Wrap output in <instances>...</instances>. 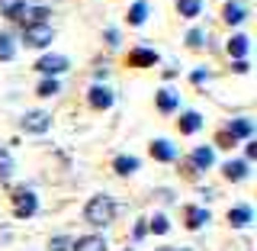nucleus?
Instances as JSON below:
<instances>
[{"label": "nucleus", "mask_w": 257, "mask_h": 251, "mask_svg": "<svg viewBox=\"0 0 257 251\" xmlns=\"http://www.w3.org/2000/svg\"><path fill=\"white\" fill-rule=\"evenodd\" d=\"M84 216H87L90 225H109L112 219H116V203H112L106 193H96L93 200H87Z\"/></svg>", "instance_id": "f257e3e1"}, {"label": "nucleus", "mask_w": 257, "mask_h": 251, "mask_svg": "<svg viewBox=\"0 0 257 251\" xmlns=\"http://www.w3.org/2000/svg\"><path fill=\"white\" fill-rule=\"evenodd\" d=\"M55 39V29L48 23H32V26H23V42L32 45V48H42V45H52Z\"/></svg>", "instance_id": "f03ea898"}, {"label": "nucleus", "mask_w": 257, "mask_h": 251, "mask_svg": "<svg viewBox=\"0 0 257 251\" xmlns=\"http://www.w3.org/2000/svg\"><path fill=\"white\" fill-rule=\"evenodd\" d=\"M39 209V197L32 190H16L13 193V213L20 216V219H29V216H36Z\"/></svg>", "instance_id": "7ed1b4c3"}, {"label": "nucleus", "mask_w": 257, "mask_h": 251, "mask_svg": "<svg viewBox=\"0 0 257 251\" xmlns=\"http://www.w3.org/2000/svg\"><path fill=\"white\" fill-rule=\"evenodd\" d=\"M36 71L45 77H58L61 71H68V58L64 55H42V58L36 61Z\"/></svg>", "instance_id": "20e7f679"}, {"label": "nucleus", "mask_w": 257, "mask_h": 251, "mask_svg": "<svg viewBox=\"0 0 257 251\" xmlns=\"http://www.w3.org/2000/svg\"><path fill=\"white\" fill-rule=\"evenodd\" d=\"M48 126H52V116L42 113V110H32V113L23 116V129H26V132H45Z\"/></svg>", "instance_id": "39448f33"}, {"label": "nucleus", "mask_w": 257, "mask_h": 251, "mask_svg": "<svg viewBox=\"0 0 257 251\" xmlns=\"http://www.w3.org/2000/svg\"><path fill=\"white\" fill-rule=\"evenodd\" d=\"M183 219H187V229H203V225H209V209H203V206H187L183 209Z\"/></svg>", "instance_id": "423d86ee"}, {"label": "nucleus", "mask_w": 257, "mask_h": 251, "mask_svg": "<svg viewBox=\"0 0 257 251\" xmlns=\"http://www.w3.org/2000/svg\"><path fill=\"white\" fill-rule=\"evenodd\" d=\"M222 20L228 23V26H241V23L247 20V10H244V4H238V0L225 4V10H222Z\"/></svg>", "instance_id": "0eeeda50"}, {"label": "nucleus", "mask_w": 257, "mask_h": 251, "mask_svg": "<svg viewBox=\"0 0 257 251\" xmlns=\"http://www.w3.org/2000/svg\"><path fill=\"white\" fill-rule=\"evenodd\" d=\"M155 61H158L155 48H135V52H128V64L132 68H151Z\"/></svg>", "instance_id": "6e6552de"}, {"label": "nucleus", "mask_w": 257, "mask_h": 251, "mask_svg": "<svg viewBox=\"0 0 257 251\" xmlns=\"http://www.w3.org/2000/svg\"><path fill=\"white\" fill-rule=\"evenodd\" d=\"M71 251H106V238L103 235H84L71 241Z\"/></svg>", "instance_id": "1a4fd4ad"}, {"label": "nucleus", "mask_w": 257, "mask_h": 251, "mask_svg": "<svg viewBox=\"0 0 257 251\" xmlns=\"http://www.w3.org/2000/svg\"><path fill=\"white\" fill-rule=\"evenodd\" d=\"M48 16V7H23V13L16 16V23H23V26H32V23H42Z\"/></svg>", "instance_id": "9d476101"}, {"label": "nucleus", "mask_w": 257, "mask_h": 251, "mask_svg": "<svg viewBox=\"0 0 257 251\" xmlns=\"http://www.w3.org/2000/svg\"><path fill=\"white\" fill-rule=\"evenodd\" d=\"M151 155L158 161H177V148H174V142H167V139H155L151 142Z\"/></svg>", "instance_id": "9b49d317"}, {"label": "nucleus", "mask_w": 257, "mask_h": 251, "mask_svg": "<svg viewBox=\"0 0 257 251\" xmlns=\"http://www.w3.org/2000/svg\"><path fill=\"white\" fill-rule=\"evenodd\" d=\"M225 132H228L231 139H251V135H254V123H251V119H231Z\"/></svg>", "instance_id": "f8f14e48"}, {"label": "nucleus", "mask_w": 257, "mask_h": 251, "mask_svg": "<svg viewBox=\"0 0 257 251\" xmlns=\"http://www.w3.org/2000/svg\"><path fill=\"white\" fill-rule=\"evenodd\" d=\"M177 126H180L183 135H193V132L203 129V116H199L196 110H190V113H183V116H180V123H177Z\"/></svg>", "instance_id": "ddd939ff"}, {"label": "nucleus", "mask_w": 257, "mask_h": 251, "mask_svg": "<svg viewBox=\"0 0 257 251\" xmlns=\"http://www.w3.org/2000/svg\"><path fill=\"white\" fill-rule=\"evenodd\" d=\"M251 219H254L251 206H231L228 209V225H235V229H241V225H251Z\"/></svg>", "instance_id": "4468645a"}, {"label": "nucleus", "mask_w": 257, "mask_h": 251, "mask_svg": "<svg viewBox=\"0 0 257 251\" xmlns=\"http://www.w3.org/2000/svg\"><path fill=\"white\" fill-rule=\"evenodd\" d=\"M112 171H116L119 177L135 174V171H139V158H132V155H119L116 161H112Z\"/></svg>", "instance_id": "2eb2a0df"}, {"label": "nucleus", "mask_w": 257, "mask_h": 251, "mask_svg": "<svg viewBox=\"0 0 257 251\" xmlns=\"http://www.w3.org/2000/svg\"><path fill=\"white\" fill-rule=\"evenodd\" d=\"M193 164L203 168V171H209V168L215 164V148H209V145H199V148L193 151Z\"/></svg>", "instance_id": "dca6fc26"}, {"label": "nucleus", "mask_w": 257, "mask_h": 251, "mask_svg": "<svg viewBox=\"0 0 257 251\" xmlns=\"http://www.w3.org/2000/svg\"><path fill=\"white\" fill-rule=\"evenodd\" d=\"M155 100H158V110H161V113H174L177 107H180V100H177V94H174V91H167V87H161Z\"/></svg>", "instance_id": "f3484780"}, {"label": "nucleus", "mask_w": 257, "mask_h": 251, "mask_svg": "<svg viewBox=\"0 0 257 251\" xmlns=\"http://www.w3.org/2000/svg\"><path fill=\"white\" fill-rule=\"evenodd\" d=\"M177 13H180L183 20H196V16L203 13V0H177Z\"/></svg>", "instance_id": "a211bd4d"}, {"label": "nucleus", "mask_w": 257, "mask_h": 251, "mask_svg": "<svg viewBox=\"0 0 257 251\" xmlns=\"http://www.w3.org/2000/svg\"><path fill=\"white\" fill-rule=\"evenodd\" d=\"M247 48H251V39H247V36H231L228 39V55H231V58H244V55H247Z\"/></svg>", "instance_id": "6ab92c4d"}, {"label": "nucleus", "mask_w": 257, "mask_h": 251, "mask_svg": "<svg viewBox=\"0 0 257 251\" xmlns=\"http://www.w3.org/2000/svg\"><path fill=\"white\" fill-rule=\"evenodd\" d=\"M90 107L93 110H109L112 107V94L106 91V87H93L90 91Z\"/></svg>", "instance_id": "aec40b11"}, {"label": "nucleus", "mask_w": 257, "mask_h": 251, "mask_svg": "<svg viewBox=\"0 0 257 251\" xmlns=\"http://www.w3.org/2000/svg\"><path fill=\"white\" fill-rule=\"evenodd\" d=\"M222 171H225V177H228V181H244V177H247V161H225V168H222Z\"/></svg>", "instance_id": "412c9836"}, {"label": "nucleus", "mask_w": 257, "mask_h": 251, "mask_svg": "<svg viewBox=\"0 0 257 251\" xmlns=\"http://www.w3.org/2000/svg\"><path fill=\"white\" fill-rule=\"evenodd\" d=\"M23 7H26V0H0V13H4L7 20H16V16L23 13Z\"/></svg>", "instance_id": "4be33fe9"}, {"label": "nucleus", "mask_w": 257, "mask_h": 251, "mask_svg": "<svg viewBox=\"0 0 257 251\" xmlns=\"http://www.w3.org/2000/svg\"><path fill=\"white\" fill-rule=\"evenodd\" d=\"M145 20H148V4H145V0H139V4L128 10V26H142Z\"/></svg>", "instance_id": "5701e85b"}, {"label": "nucleus", "mask_w": 257, "mask_h": 251, "mask_svg": "<svg viewBox=\"0 0 257 251\" xmlns=\"http://www.w3.org/2000/svg\"><path fill=\"white\" fill-rule=\"evenodd\" d=\"M36 94H39V97H55V94H61V84H58L55 77H45L42 84L36 87Z\"/></svg>", "instance_id": "b1692460"}, {"label": "nucleus", "mask_w": 257, "mask_h": 251, "mask_svg": "<svg viewBox=\"0 0 257 251\" xmlns=\"http://www.w3.org/2000/svg\"><path fill=\"white\" fill-rule=\"evenodd\" d=\"M16 55V48H13V39L7 36V32H0V61H10Z\"/></svg>", "instance_id": "393cba45"}, {"label": "nucleus", "mask_w": 257, "mask_h": 251, "mask_svg": "<svg viewBox=\"0 0 257 251\" xmlns=\"http://www.w3.org/2000/svg\"><path fill=\"white\" fill-rule=\"evenodd\" d=\"M206 42H209L206 29H190V32H187V45H190V48H203Z\"/></svg>", "instance_id": "a878e982"}, {"label": "nucleus", "mask_w": 257, "mask_h": 251, "mask_svg": "<svg viewBox=\"0 0 257 251\" xmlns=\"http://www.w3.org/2000/svg\"><path fill=\"white\" fill-rule=\"evenodd\" d=\"M148 229L155 232V235H164V232L171 229V222H167V216H155V219L148 222Z\"/></svg>", "instance_id": "bb28decb"}, {"label": "nucleus", "mask_w": 257, "mask_h": 251, "mask_svg": "<svg viewBox=\"0 0 257 251\" xmlns=\"http://www.w3.org/2000/svg\"><path fill=\"white\" fill-rule=\"evenodd\" d=\"M10 171H13V161H10V155H7V148H0V181L10 177Z\"/></svg>", "instance_id": "cd10ccee"}, {"label": "nucleus", "mask_w": 257, "mask_h": 251, "mask_svg": "<svg viewBox=\"0 0 257 251\" xmlns=\"http://www.w3.org/2000/svg\"><path fill=\"white\" fill-rule=\"evenodd\" d=\"M52 251H71V238L68 235H58V238H52V245H48Z\"/></svg>", "instance_id": "c85d7f7f"}, {"label": "nucleus", "mask_w": 257, "mask_h": 251, "mask_svg": "<svg viewBox=\"0 0 257 251\" xmlns=\"http://www.w3.org/2000/svg\"><path fill=\"white\" fill-rule=\"evenodd\" d=\"M190 80H193V84H203V80H209V71H206V68H196V71L190 74Z\"/></svg>", "instance_id": "c756f323"}, {"label": "nucleus", "mask_w": 257, "mask_h": 251, "mask_svg": "<svg viewBox=\"0 0 257 251\" xmlns=\"http://www.w3.org/2000/svg\"><path fill=\"white\" fill-rule=\"evenodd\" d=\"M244 155H247V161H254V158H257V142H247Z\"/></svg>", "instance_id": "7c9ffc66"}, {"label": "nucleus", "mask_w": 257, "mask_h": 251, "mask_svg": "<svg viewBox=\"0 0 257 251\" xmlns=\"http://www.w3.org/2000/svg\"><path fill=\"white\" fill-rule=\"evenodd\" d=\"M145 232H148V222H139V225H135V238H145Z\"/></svg>", "instance_id": "2f4dec72"}, {"label": "nucleus", "mask_w": 257, "mask_h": 251, "mask_svg": "<svg viewBox=\"0 0 257 251\" xmlns=\"http://www.w3.org/2000/svg\"><path fill=\"white\" fill-rule=\"evenodd\" d=\"M106 42H109V45L119 42V32H116V29H106Z\"/></svg>", "instance_id": "473e14b6"}, {"label": "nucleus", "mask_w": 257, "mask_h": 251, "mask_svg": "<svg viewBox=\"0 0 257 251\" xmlns=\"http://www.w3.org/2000/svg\"><path fill=\"white\" fill-rule=\"evenodd\" d=\"M235 71H238V74H244V71H247V61H244V58L235 61Z\"/></svg>", "instance_id": "72a5a7b5"}, {"label": "nucleus", "mask_w": 257, "mask_h": 251, "mask_svg": "<svg viewBox=\"0 0 257 251\" xmlns=\"http://www.w3.org/2000/svg\"><path fill=\"white\" fill-rule=\"evenodd\" d=\"M158 251H190V248H158Z\"/></svg>", "instance_id": "f704fd0d"}]
</instances>
